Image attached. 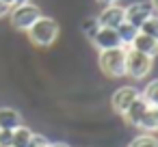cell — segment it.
Returning a JSON list of instances; mask_svg holds the SVG:
<instances>
[{"instance_id":"1","label":"cell","mask_w":158,"mask_h":147,"mask_svg":"<svg viewBox=\"0 0 158 147\" xmlns=\"http://www.w3.org/2000/svg\"><path fill=\"white\" fill-rule=\"evenodd\" d=\"M59 33H61L59 22L52 20V18H48V15H41V18L26 31L31 43L37 46V48H50V46L59 39Z\"/></svg>"},{"instance_id":"2","label":"cell","mask_w":158,"mask_h":147,"mask_svg":"<svg viewBox=\"0 0 158 147\" xmlns=\"http://www.w3.org/2000/svg\"><path fill=\"white\" fill-rule=\"evenodd\" d=\"M126 50L128 48L119 46V48H110V50L100 52L98 65L108 78H123L126 76Z\"/></svg>"},{"instance_id":"3","label":"cell","mask_w":158,"mask_h":147,"mask_svg":"<svg viewBox=\"0 0 158 147\" xmlns=\"http://www.w3.org/2000/svg\"><path fill=\"white\" fill-rule=\"evenodd\" d=\"M41 18V9L39 5L35 2H26V5H18V7H11L9 11V22L15 31H28L37 20Z\"/></svg>"},{"instance_id":"4","label":"cell","mask_w":158,"mask_h":147,"mask_svg":"<svg viewBox=\"0 0 158 147\" xmlns=\"http://www.w3.org/2000/svg\"><path fill=\"white\" fill-rule=\"evenodd\" d=\"M154 67V59L128 48L126 50V76H130L132 80H143L145 76H149Z\"/></svg>"},{"instance_id":"5","label":"cell","mask_w":158,"mask_h":147,"mask_svg":"<svg viewBox=\"0 0 158 147\" xmlns=\"http://www.w3.org/2000/svg\"><path fill=\"white\" fill-rule=\"evenodd\" d=\"M156 11H158V7H154V5H149V2H143V0H141V2H132V5H128V7H123L126 22L132 24L134 28H139L145 20L154 18Z\"/></svg>"},{"instance_id":"6","label":"cell","mask_w":158,"mask_h":147,"mask_svg":"<svg viewBox=\"0 0 158 147\" xmlns=\"http://www.w3.org/2000/svg\"><path fill=\"white\" fill-rule=\"evenodd\" d=\"M95 20H98V24L102 26V28H117L121 22H126V15H123V7L121 5H106V7H102V11L95 15Z\"/></svg>"},{"instance_id":"7","label":"cell","mask_w":158,"mask_h":147,"mask_svg":"<svg viewBox=\"0 0 158 147\" xmlns=\"http://www.w3.org/2000/svg\"><path fill=\"white\" fill-rule=\"evenodd\" d=\"M139 95H141V91H139L136 87H119V89L113 93V97H110V106H113L115 112L123 115V112L128 110V106H130Z\"/></svg>"},{"instance_id":"8","label":"cell","mask_w":158,"mask_h":147,"mask_svg":"<svg viewBox=\"0 0 158 147\" xmlns=\"http://www.w3.org/2000/svg\"><path fill=\"white\" fill-rule=\"evenodd\" d=\"M91 43L102 52V50H110V48H119V37H117V31L113 28H98V33L91 37Z\"/></svg>"},{"instance_id":"9","label":"cell","mask_w":158,"mask_h":147,"mask_svg":"<svg viewBox=\"0 0 158 147\" xmlns=\"http://www.w3.org/2000/svg\"><path fill=\"white\" fill-rule=\"evenodd\" d=\"M147 108H152V106H147L145 104V100L139 95L130 106H128V110L121 115L123 117V121L128 123V125H134V128H139V123H141V119H143V115L147 112Z\"/></svg>"},{"instance_id":"10","label":"cell","mask_w":158,"mask_h":147,"mask_svg":"<svg viewBox=\"0 0 158 147\" xmlns=\"http://www.w3.org/2000/svg\"><path fill=\"white\" fill-rule=\"evenodd\" d=\"M130 48L136 50V52H141V54H145V56H149V59H156V52H158V39L139 33V35L134 37V41L130 43Z\"/></svg>"},{"instance_id":"11","label":"cell","mask_w":158,"mask_h":147,"mask_svg":"<svg viewBox=\"0 0 158 147\" xmlns=\"http://www.w3.org/2000/svg\"><path fill=\"white\" fill-rule=\"evenodd\" d=\"M22 125V112L9 106H0V130H15Z\"/></svg>"},{"instance_id":"12","label":"cell","mask_w":158,"mask_h":147,"mask_svg":"<svg viewBox=\"0 0 158 147\" xmlns=\"http://www.w3.org/2000/svg\"><path fill=\"white\" fill-rule=\"evenodd\" d=\"M117 37H119V43L123 46V48H130V43L134 41V37L139 35V28H134L132 24H128V22H121L117 28Z\"/></svg>"},{"instance_id":"13","label":"cell","mask_w":158,"mask_h":147,"mask_svg":"<svg viewBox=\"0 0 158 147\" xmlns=\"http://www.w3.org/2000/svg\"><path fill=\"white\" fill-rule=\"evenodd\" d=\"M139 130H143L145 134H156L158 130V108H147V112L143 115Z\"/></svg>"},{"instance_id":"14","label":"cell","mask_w":158,"mask_h":147,"mask_svg":"<svg viewBox=\"0 0 158 147\" xmlns=\"http://www.w3.org/2000/svg\"><path fill=\"white\" fill-rule=\"evenodd\" d=\"M33 134H35V132L22 123L20 128H15V130H13V145H11V147H28V143H31Z\"/></svg>"},{"instance_id":"15","label":"cell","mask_w":158,"mask_h":147,"mask_svg":"<svg viewBox=\"0 0 158 147\" xmlns=\"http://www.w3.org/2000/svg\"><path fill=\"white\" fill-rule=\"evenodd\" d=\"M141 97L145 100V104H147V106L158 108V82H156V80H149V82H147V87L143 89Z\"/></svg>"},{"instance_id":"16","label":"cell","mask_w":158,"mask_h":147,"mask_svg":"<svg viewBox=\"0 0 158 147\" xmlns=\"http://www.w3.org/2000/svg\"><path fill=\"white\" fill-rule=\"evenodd\" d=\"M128 147H158V143H156L154 134H139V136H134L130 141Z\"/></svg>"},{"instance_id":"17","label":"cell","mask_w":158,"mask_h":147,"mask_svg":"<svg viewBox=\"0 0 158 147\" xmlns=\"http://www.w3.org/2000/svg\"><path fill=\"white\" fill-rule=\"evenodd\" d=\"M139 33L141 35H147V37H158V18H149L145 20L141 26H139Z\"/></svg>"},{"instance_id":"18","label":"cell","mask_w":158,"mask_h":147,"mask_svg":"<svg viewBox=\"0 0 158 147\" xmlns=\"http://www.w3.org/2000/svg\"><path fill=\"white\" fill-rule=\"evenodd\" d=\"M98 28H100V24H98V20H95V18H87V20L82 22V31H85V35H87L89 39L98 33Z\"/></svg>"},{"instance_id":"19","label":"cell","mask_w":158,"mask_h":147,"mask_svg":"<svg viewBox=\"0 0 158 147\" xmlns=\"http://www.w3.org/2000/svg\"><path fill=\"white\" fill-rule=\"evenodd\" d=\"M13 145V130H0V147Z\"/></svg>"},{"instance_id":"20","label":"cell","mask_w":158,"mask_h":147,"mask_svg":"<svg viewBox=\"0 0 158 147\" xmlns=\"http://www.w3.org/2000/svg\"><path fill=\"white\" fill-rule=\"evenodd\" d=\"M50 141L44 136V134H33V138H31V143H28V147H46Z\"/></svg>"},{"instance_id":"21","label":"cell","mask_w":158,"mask_h":147,"mask_svg":"<svg viewBox=\"0 0 158 147\" xmlns=\"http://www.w3.org/2000/svg\"><path fill=\"white\" fill-rule=\"evenodd\" d=\"M9 11H11V5H7L5 0H0V20H2L5 15H9Z\"/></svg>"},{"instance_id":"22","label":"cell","mask_w":158,"mask_h":147,"mask_svg":"<svg viewBox=\"0 0 158 147\" xmlns=\"http://www.w3.org/2000/svg\"><path fill=\"white\" fill-rule=\"evenodd\" d=\"M7 5H11V7H18V5H26V2H31V0H5Z\"/></svg>"},{"instance_id":"23","label":"cell","mask_w":158,"mask_h":147,"mask_svg":"<svg viewBox=\"0 0 158 147\" xmlns=\"http://www.w3.org/2000/svg\"><path fill=\"white\" fill-rule=\"evenodd\" d=\"M98 2H100L102 7H106V5H117L119 0H98Z\"/></svg>"},{"instance_id":"24","label":"cell","mask_w":158,"mask_h":147,"mask_svg":"<svg viewBox=\"0 0 158 147\" xmlns=\"http://www.w3.org/2000/svg\"><path fill=\"white\" fill-rule=\"evenodd\" d=\"M46 147H67V145L65 143H48Z\"/></svg>"}]
</instances>
